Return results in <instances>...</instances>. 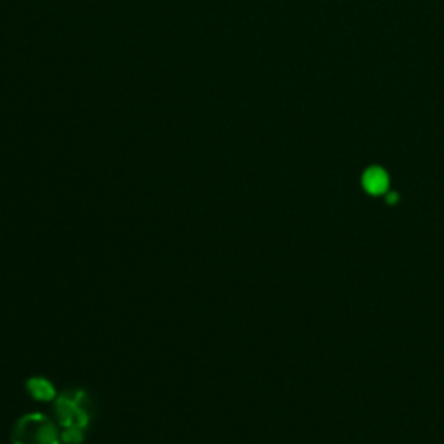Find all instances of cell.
Here are the masks:
<instances>
[{"mask_svg":"<svg viewBox=\"0 0 444 444\" xmlns=\"http://www.w3.org/2000/svg\"><path fill=\"white\" fill-rule=\"evenodd\" d=\"M366 182H368V188L372 191H380L383 189V184H385V177H383L382 172L379 170H372V172L366 176Z\"/></svg>","mask_w":444,"mask_h":444,"instance_id":"obj_2","label":"cell"},{"mask_svg":"<svg viewBox=\"0 0 444 444\" xmlns=\"http://www.w3.org/2000/svg\"><path fill=\"white\" fill-rule=\"evenodd\" d=\"M14 444H58L56 432L40 416H26L14 432Z\"/></svg>","mask_w":444,"mask_h":444,"instance_id":"obj_1","label":"cell"},{"mask_svg":"<svg viewBox=\"0 0 444 444\" xmlns=\"http://www.w3.org/2000/svg\"><path fill=\"white\" fill-rule=\"evenodd\" d=\"M30 387H32V392L35 394L36 397H43V399H49V397H52V389L47 382H42V380H33V382L30 383Z\"/></svg>","mask_w":444,"mask_h":444,"instance_id":"obj_3","label":"cell"}]
</instances>
